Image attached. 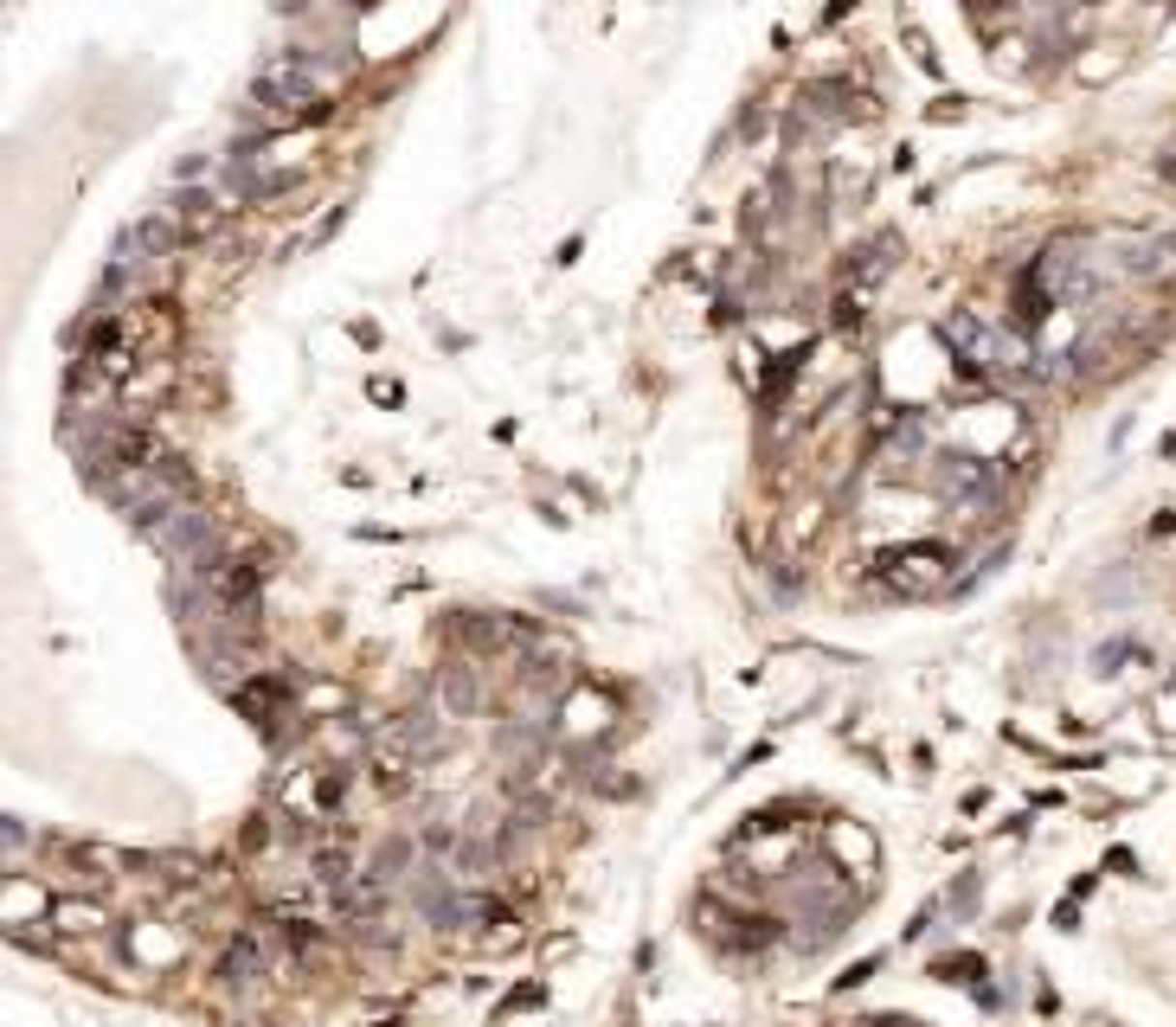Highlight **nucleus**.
Instances as JSON below:
<instances>
[{
  "mask_svg": "<svg viewBox=\"0 0 1176 1027\" xmlns=\"http://www.w3.org/2000/svg\"><path fill=\"white\" fill-rule=\"evenodd\" d=\"M251 97H257L264 109H277V116H321L328 84L309 72L303 58H270L264 72L251 77Z\"/></svg>",
  "mask_w": 1176,
  "mask_h": 1027,
  "instance_id": "nucleus-1",
  "label": "nucleus"
}]
</instances>
